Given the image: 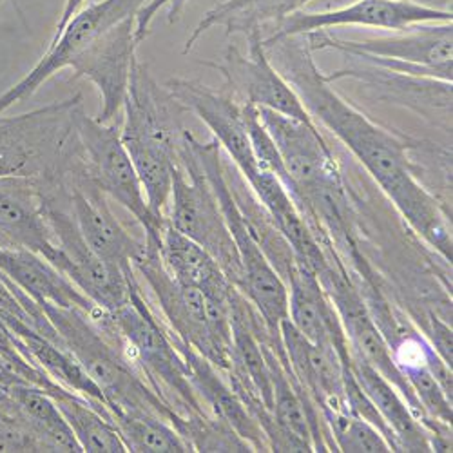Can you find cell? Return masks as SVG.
Masks as SVG:
<instances>
[{
	"instance_id": "29",
	"label": "cell",
	"mask_w": 453,
	"mask_h": 453,
	"mask_svg": "<svg viewBox=\"0 0 453 453\" xmlns=\"http://www.w3.org/2000/svg\"><path fill=\"white\" fill-rule=\"evenodd\" d=\"M335 451L345 453H388L390 442L380 428L357 418L350 411H334L325 415Z\"/></svg>"
},
{
	"instance_id": "15",
	"label": "cell",
	"mask_w": 453,
	"mask_h": 453,
	"mask_svg": "<svg viewBox=\"0 0 453 453\" xmlns=\"http://www.w3.org/2000/svg\"><path fill=\"white\" fill-rule=\"evenodd\" d=\"M451 10L413 3V0H356V3L330 12H294L287 15L271 36L307 35L312 31L342 26H361L387 31H399L418 24L451 22Z\"/></svg>"
},
{
	"instance_id": "26",
	"label": "cell",
	"mask_w": 453,
	"mask_h": 453,
	"mask_svg": "<svg viewBox=\"0 0 453 453\" xmlns=\"http://www.w3.org/2000/svg\"><path fill=\"white\" fill-rule=\"evenodd\" d=\"M58 410L62 411L65 423L69 425L74 439L86 453H126L127 448L117 430L111 423L109 415L96 404L62 392L53 397Z\"/></svg>"
},
{
	"instance_id": "27",
	"label": "cell",
	"mask_w": 453,
	"mask_h": 453,
	"mask_svg": "<svg viewBox=\"0 0 453 453\" xmlns=\"http://www.w3.org/2000/svg\"><path fill=\"white\" fill-rule=\"evenodd\" d=\"M107 413L131 453L193 451L178 430L158 415L126 408H109Z\"/></svg>"
},
{
	"instance_id": "19",
	"label": "cell",
	"mask_w": 453,
	"mask_h": 453,
	"mask_svg": "<svg viewBox=\"0 0 453 453\" xmlns=\"http://www.w3.org/2000/svg\"><path fill=\"white\" fill-rule=\"evenodd\" d=\"M0 249L35 252L64 273L65 257L48 223L41 187L29 178L0 176Z\"/></svg>"
},
{
	"instance_id": "5",
	"label": "cell",
	"mask_w": 453,
	"mask_h": 453,
	"mask_svg": "<svg viewBox=\"0 0 453 453\" xmlns=\"http://www.w3.org/2000/svg\"><path fill=\"white\" fill-rule=\"evenodd\" d=\"M312 53L337 51L347 58L380 65L410 77L451 82L453 26L451 22L418 24L390 35L368 39H342L326 29L307 33Z\"/></svg>"
},
{
	"instance_id": "31",
	"label": "cell",
	"mask_w": 453,
	"mask_h": 453,
	"mask_svg": "<svg viewBox=\"0 0 453 453\" xmlns=\"http://www.w3.org/2000/svg\"><path fill=\"white\" fill-rule=\"evenodd\" d=\"M84 3H86V0H65L62 15H60V19H58V22H57V29H55L53 36H57V35L64 29V26H65L74 15H77V12L82 10Z\"/></svg>"
},
{
	"instance_id": "17",
	"label": "cell",
	"mask_w": 453,
	"mask_h": 453,
	"mask_svg": "<svg viewBox=\"0 0 453 453\" xmlns=\"http://www.w3.org/2000/svg\"><path fill=\"white\" fill-rule=\"evenodd\" d=\"M164 86L187 112H193L209 127L221 150L226 153V158L234 164L245 180L256 174L259 165L247 129L243 105L240 102L200 81L174 77Z\"/></svg>"
},
{
	"instance_id": "7",
	"label": "cell",
	"mask_w": 453,
	"mask_h": 453,
	"mask_svg": "<svg viewBox=\"0 0 453 453\" xmlns=\"http://www.w3.org/2000/svg\"><path fill=\"white\" fill-rule=\"evenodd\" d=\"M178 157L167 221L173 229L203 247L216 259L226 280L240 288L243 271L238 249L187 131Z\"/></svg>"
},
{
	"instance_id": "18",
	"label": "cell",
	"mask_w": 453,
	"mask_h": 453,
	"mask_svg": "<svg viewBox=\"0 0 453 453\" xmlns=\"http://www.w3.org/2000/svg\"><path fill=\"white\" fill-rule=\"evenodd\" d=\"M71 212L91 250L124 276L134 274L133 261L145 249V238L140 240L115 216L107 203V196L89 180L88 173L69 183Z\"/></svg>"
},
{
	"instance_id": "6",
	"label": "cell",
	"mask_w": 453,
	"mask_h": 453,
	"mask_svg": "<svg viewBox=\"0 0 453 453\" xmlns=\"http://www.w3.org/2000/svg\"><path fill=\"white\" fill-rule=\"evenodd\" d=\"M187 136L195 149L207 180L211 181L216 200L225 216L226 226H229L231 236L240 254L243 281L238 290L249 297L250 303L257 309L263 319H265L271 332L281 337L280 325L288 316L287 285L280 278V274L273 269L263 250L259 249L257 242L254 240L249 229L247 219L243 218L231 193V187H229V181H226L225 169H223V157H221L219 143L214 138L203 143L191 131H187Z\"/></svg>"
},
{
	"instance_id": "10",
	"label": "cell",
	"mask_w": 453,
	"mask_h": 453,
	"mask_svg": "<svg viewBox=\"0 0 453 453\" xmlns=\"http://www.w3.org/2000/svg\"><path fill=\"white\" fill-rule=\"evenodd\" d=\"M261 126L269 133L290 178V191L299 212L323 187L343 181L334 150L316 122H305L283 112L256 107Z\"/></svg>"
},
{
	"instance_id": "14",
	"label": "cell",
	"mask_w": 453,
	"mask_h": 453,
	"mask_svg": "<svg viewBox=\"0 0 453 453\" xmlns=\"http://www.w3.org/2000/svg\"><path fill=\"white\" fill-rule=\"evenodd\" d=\"M134 29L136 17L120 20L102 33L71 64L73 79H86L98 89L102 107L96 119L104 124H111L124 109L131 71L136 62L138 42Z\"/></svg>"
},
{
	"instance_id": "30",
	"label": "cell",
	"mask_w": 453,
	"mask_h": 453,
	"mask_svg": "<svg viewBox=\"0 0 453 453\" xmlns=\"http://www.w3.org/2000/svg\"><path fill=\"white\" fill-rule=\"evenodd\" d=\"M187 3L188 0H149V3H145L136 15L134 33H136L138 46L149 36L150 24H153V20L160 13V10L167 12L169 24H176L181 19V13H183Z\"/></svg>"
},
{
	"instance_id": "8",
	"label": "cell",
	"mask_w": 453,
	"mask_h": 453,
	"mask_svg": "<svg viewBox=\"0 0 453 453\" xmlns=\"http://www.w3.org/2000/svg\"><path fill=\"white\" fill-rule=\"evenodd\" d=\"M89 180L105 196L120 203L142 225L145 240L160 243L167 218L150 211L134 164L122 142L120 129L89 117L86 109L77 119Z\"/></svg>"
},
{
	"instance_id": "33",
	"label": "cell",
	"mask_w": 453,
	"mask_h": 453,
	"mask_svg": "<svg viewBox=\"0 0 453 453\" xmlns=\"http://www.w3.org/2000/svg\"><path fill=\"white\" fill-rule=\"evenodd\" d=\"M17 408H19L17 403L8 395V392H6L4 388H0V410L13 411V410H17Z\"/></svg>"
},
{
	"instance_id": "22",
	"label": "cell",
	"mask_w": 453,
	"mask_h": 453,
	"mask_svg": "<svg viewBox=\"0 0 453 453\" xmlns=\"http://www.w3.org/2000/svg\"><path fill=\"white\" fill-rule=\"evenodd\" d=\"M176 345L187 361L188 377H191V383L207 413L226 426H231L252 446L254 451H271L265 434H263L261 426L256 423L233 387L226 383L223 373L209 359L191 347L180 343L178 339Z\"/></svg>"
},
{
	"instance_id": "4",
	"label": "cell",
	"mask_w": 453,
	"mask_h": 453,
	"mask_svg": "<svg viewBox=\"0 0 453 453\" xmlns=\"http://www.w3.org/2000/svg\"><path fill=\"white\" fill-rule=\"evenodd\" d=\"M57 328L64 347L73 354L95 385L102 390L109 408L147 411L178 428L181 418L173 411L143 377L124 359L119 349L81 311L41 305Z\"/></svg>"
},
{
	"instance_id": "16",
	"label": "cell",
	"mask_w": 453,
	"mask_h": 453,
	"mask_svg": "<svg viewBox=\"0 0 453 453\" xmlns=\"http://www.w3.org/2000/svg\"><path fill=\"white\" fill-rule=\"evenodd\" d=\"M325 81L330 84L342 81L357 82L372 100L399 104L434 126L451 131V82L410 77L352 58L349 65L325 74Z\"/></svg>"
},
{
	"instance_id": "1",
	"label": "cell",
	"mask_w": 453,
	"mask_h": 453,
	"mask_svg": "<svg viewBox=\"0 0 453 453\" xmlns=\"http://www.w3.org/2000/svg\"><path fill=\"white\" fill-rule=\"evenodd\" d=\"M273 65L296 91L318 127L330 131L363 169L380 185L387 198L418 233L446 261H451V233L441 202L419 180V165L410 157L419 142L375 124L347 102L314 62L305 35L263 39Z\"/></svg>"
},
{
	"instance_id": "23",
	"label": "cell",
	"mask_w": 453,
	"mask_h": 453,
	"mask_svg": "<svg viewBox=\"0 0 453 453\" xmlns=\"http://www.w3.org/2000/svg\"><path fill=\"white\" fill-rule=\"evenodd\" d=\"M350 370L357 383L380 411L395 451H434V437L415 418L399 390L361 357L350 354Z\"/></svg>"
},
{
	"instance_id": "9",
	"label": "cell",
	"mask_w": 453,
	"mask_h": 453,
	"mask_svg": "<svg viewBox=\"0 0 453 453\" xmlns=\"http://www.w3.org/2000/svg\"><path fill=\"white\" fill-rule=\"evenodd\" d=\"M185 107L160 86L147 64L136 60L124 102L122 142L129 157L164 155L180 160L183 143Z\"/></svg>"
},
{
	"instance_id": "11",
	"label": "cell",
	"mask_w": 453,
	"mask_h": 453,
	"mask_svg": "<svg viewBox=\"0 0 453 453\" xmlns=\"http://www.w3.org/2000/svg\"><path fill=\"white\" fill-rule=\"evenodd\" d=\"M42 196L48 223L57 245L65 257L64 274L86 296H89L98 307L105 311L122 307L129 299L131 280L136 273L124 276L119 271H112L91 250L73 218L69 185L55 188V191Z\"/></svg>"
},
{
	"instance_id": "32",
	"label": "cell",
	"mask_w": 453,
	"mask_h": 453,
	"mask_svg": "<svg viewBox=\"0 0 453 453\" xmlns=\"http://www.w3.org/2000/svg\"><path fill=\"white\" fill-rule=\"evenodd\" d=\"M17 381H22V380L12 370V366L3 357H0V388L6 390L8 387H12Z\"/></svg>"
},
{
	"instance_id": "28",
	"label": "cell",
	"mask_w": 453,
	"mask_h": 453,
	"mask_svg": "<svg viewBox=\"0 0 453 453\" xmlns=\"http://www.w3.org/2000/svg\"><path fill=\"white\" fill-rule=\"evenodd\" d=\"M6 392L17 403L35 432L50 444L51 451H82L51 395L26 381L13 383Z\"/></svg>"
},
{
	"instance_id": "34",
	"label": "cell",
	"mask_w": 453,
	"mask_h": 453,
	"mask_svg": "<svg viewBox=\"0 0 453 453\" xmlns=\"http://www.w3.org/2000/svg\"><path fill=\"white\" fill-rule=\"evenodd\" d=\"M3 3H4V0H0V6H3Z\"/></svg>"
},
{
	"instance_id": "20",
	"label": "cell",
	"mask_w": 453,
	"mask_h": 453,
	"mask_svg": "<svg viewBox=\"0 0 453 453\" xmlns=\"http://www.w3.org/2000/svg\"><path fill=\"white\" fill-rule=\"evenodd\" d=\"M0 274H3L0 281L17 285L39 305L81 311L89 318H95L102 311L53 263L35 252L0 249Z\"/></svg>"
},
{
	"instance_id": "21",
	"label": "cell",
	"mask_w": 453,
	"mask_h": 453,
	"mask_svg": "<svg viewBox=\"0 0 453 453\" xmlns=\"http://www.w3.org/2000/svg\"><path fill=\"white\" fill-rule=\"evenodd\" d=\"M287 319L296 326V330L314 345L332 347L342 357L343 365L350 366V347L342 319H339L318 276L305 263H297L294 274L287 281Z\"/></svg>"
},
{
	"instance_id": "25",
	"label": "cell",
	"mask_w": 453,
	"mask_h": 453,
	"mask_svg": "<svg viewBox=\"0 0 453 453\" xmlns=\"http://www.w3.org/2000/svg\"><path fill=\"white\" fill-rule=\"evenodd\" d=\"M307 0H223L212 10H209L196 27L187 36L183 55L191 53L202 36L214 29L225 27L226 35H250L254 31H263L265 26L273 29L290 13L301 10Z\"/></svg>"
},
{
	"instance_id": "3",
	"label": "cell",
	"mask_w": 453,
	"mask_h": 453,
	"mask_svg": "<svg viewBox=\"0 0 453 453\" xmlns=\"http://www.w3.org/2000/svg\"><path fill=\"white\" fill-rule=\"evenodd\" d=\"M81 93L17 117L0 115V176L29 178L50 193L86 171L77 119Z\"/></svg>"
},
{
	"instance_id": "24",
	"label": "cell",
	"mask_w": 453,
	"mask_h": 453,
	"mask_svg": "<svg viewBox=\"0 0 453 453\" xmlns=\"http://www.w3.org/2000/svg\"><path fill=\"white\" fill-rule=\"evenodd\" d=\"M160 257L176 281L202 290L207 299L229 303L234 285L226 280L216 259L196 242L173 229L169 221L160 238Z\"/></svg>"
},
{
	"instance_id": "13",
	"label": "cell",
	"mask_w": 453,
	"mask_h": 453,
	"mask_svg": "<svg viewBox=\"0 0 453 453\" xmlns=\"http://www.w3.org/2000/svg\"><path fill=\"white\" fill-rule=\"evenodd\" d=\"M245 39L249 44L247 55L231 44L225 50L221 62H203V65L221 73V91L242 105L267 107L299 120L314 122L296 91L267 57L261 31H254Z\"/></svg>"
},
{
	"instance_id": "35",
	"label": "cell",
	"mask_w": 453,
	"mask_h": 453,
	"mask_svg": "<svg viewBox=\"0 0 453 453\" xmlns=\"http://www.w3.org/2000/svg\"><path fill=\"white\" fill-rule=\"evenodd\" d=\"M307 3H311V0H307Z\"/></svg>"
},
{
	"instance_id": "2",
	"label": "cell",
	"mask_w": 453,
	"mask_h": 453,
	"mask_svg": "<svg viewBox=\"0 0 453 453\" xmlns=\"http://www.w3.org/2000/svg\"><path fill=\"white\" fill-rule=\"evenodd\" d=\"M89 319L181 419L209 415L176 339L150 305L138 276L131 280L129 299L122 307L102 309Z\"/></svg>"
},
{
	"instance_id": "12",
	"label": "cell",
	"mask_w": 453,
	"mask_h": 453,
	"mask_svg": "<svg viewBox=\"0 0 453 453\" xmlns=\"http://www.w3.org/2000/svg\"><path fill=\"white\" fill-rule=\"evenodd\" d=\"M149 0H100L96 4L77 12L64 29L53 36L44 57L26 74L22 81L0 95V115L15 104L31 98L53 74L71 67L84 50H88L102 33L127 17H136Z\"/></svg>"
}]
</instances>
